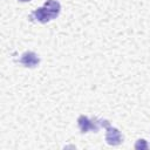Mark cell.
<instances>
[{
	"label": "cell",
	"mask_w": 150,
	"mask_h": 150,
	"mask_svg": "<svg viewBox=\"0 0 150 150\" xmlns=\"http://www.w3.org/2000/svg\"><path fill=\"white\" fill-rule=\"evenodd\" d=\"M19 1H21V2H29L30 0H19Z\"/></svg>",
	"instance_id": "7"
},
{
	"label": "cell",
	"mask_w": 150,
	"mask_h": 150,
	"mask_svg": "<svg viewBox=\"0 0 150 150\" xmlns=\"http://www.w3.org/2000/svg\"><path fill=\"white\" fill-rule=\"evenodd\" d=\"M77 124H79V128L82 134H86L89 131L97 132L100 130V128L102 127L101 118H97V117L89 118L88 116H84V115H81L77 118Z\"/></svg>",
	"instance_id": "1"
},
{
	"label": "cell",
	"mask_w": 150,
	"mask_h": 150,
	"mask_svg": "<svg viewBox=\"0 0 150 150\" xmlns=\"http://www.w3.org/2000/svg\"><path fill=\"white\" fill-rule=\"evenodd\" d=\"M19 63L27 68H35L40 63V59L34 52H25L19 59Z\"/></svg>",
	"instance_id": "4"
},
{
	"label": "cell",
	"mask_w": 150,
	"mask_h": 150,
	"mask_svg": "<svg viewBox=\"0 0 150 150\" xmlns=\"http://www.w3.org/2000/svg\"><path fill=\"white\" fill-rule=\"evenodd\" d=\"M105 141L109 145H118L123 142V136L117 128H114L109 124L105 127Z\"/></svg>",
	"instance_id": "2"
},
{
	"label": "cell",
	"mask_w": 150,
	"mask_h": 150,
	"mask_svg": "<svg viewBox=\"0 0 150 150\" xmlns=\"http://www.w3.org/2000/svg\"><path fill=\"white\" fill-rule=\"evenodd\" d=\"M43 7L49 13V15L52 16V19H56L59 16L60 12H61V5L56 0H47L43 4Z\"/></svg>",
	"instance_id": "5"
},
{
	"label": "cell",
	"mask_w": 150,
	"mask_h": 150,
	"mask_svg": "<svg viewBox=\"0 0 150 150\" xmlns=\"http://www.w3.org/2000/svg\"><path fill=\"white\" fill-rule=\"evenodd\" d=\"M29 20L32 22H39V23H47L49 22L52 19V16L49 15V13L46 11V8L42 6V7H39L36 9H34L30 14H29Z\"/></svg>",
	"instance_id": "3"
},
{
	"label": "cell",
	"mask_w": 150,
	"mask_h": 150,
	"mask_svg": "<svg viewBox=\"0 0 150 150\" xmlns=\"http://www.w3.org/2000/svg\"><path fill=\"white\" fill-rule=\"evenodd\" d=\"M135 149L136 150H146L149 149V144L145 139L141 138V139H137L136 143H135Z\"/></svg>",
	"instance_id": "6"
}]
</instances>
